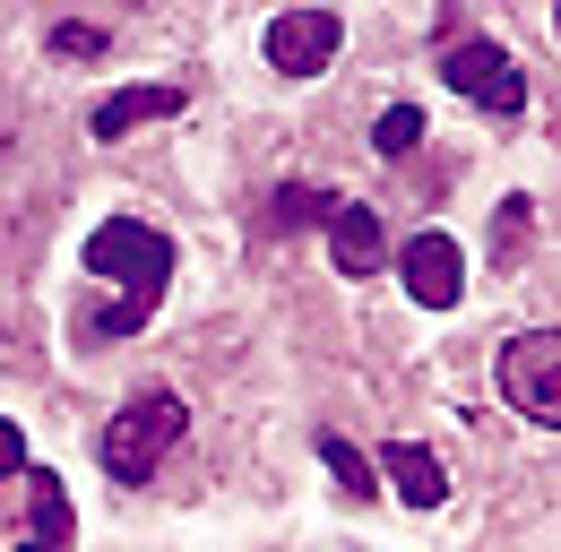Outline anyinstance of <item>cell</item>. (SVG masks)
Listing matches in <instances>:
<instances>
[{
	"label": "cell",
	"instance_id": "1",
	"mask_svg": "<svg viewBox=\"0 0 561 552\" xmlns=\"http://www.w3.org/2000/svg\"><path fill=\"white\" fill-rule=\"evenodd\" d=\"M78 268L95 276V285H113V302H147V311H156L164 285H173V233L147 225V216H104V225L87 233Z\"/></svg>",
	"mask_w": 561,
	"mask_h": 552
},
{
	"label": "cell",
	"instance_id": "2",
	"mask_svg": "<svg viewBox=\"0 0 561 552\" xmlns=\"http://www.w3.org/2000/svg\"><path fill=\"white\" fill-rule=\"evenodd\" d=\"M191 440V398L182 389H139L130 406L104 423V440H95V467L113 483H147L173 449Z\"/></svg>",
	"mask_w": 561,
	"mask_h": 552
},
{
	"label": "cell",
	"instance_id": "3",
	"mask_svg": "<svg viewBox=\"0 0 561 552\" xmlns=\"http://www.w3.org/2000/svg\"><path fill=\"white\" fill-rule=\"evenodd\" d=\"M440 87L467 95V104L492 113V122H518V113H527V69L510 61L492 35H458V44L440 53Z\"/></svg>",
	"mask_w": 561,
	"mask_h": 552
},
{
	"label": "cell",
	"instance_id": "4",
	"mask_svg": "<svg viewBox=\"0 0 561 552\" xmlns=\"http://www.w3.org/2000/svg\"><path fill=\"white\" fill-rule=\"evenodd\" d=\"M501 398L527 414L536 432L561 423V337L553 329H527V337L501 345Z\"/></svg>",
	"mask_w": 561,
	"mask_h": 552
},
{
	"label": "cell",
	"instance_id": "5",
	"mask_svg": "<svg viewBox=\"0 0 561 552\" xmlns=\"http://www.w3.org/2000/svg\"><path fill=\"white\" fill-rule=\"evenodd\" d=\"M337 44H346L337 9H277L268 35H260V53H268L277 78H320V69L337 61Z\"/></svg>",
	"mask_w": 561,
	"mask_h": 552
},
{
	"label": "cell",
	"instance_id": "6",
	"mask_svg": "<svg viewBox=\"0 0 561 552\" xmlns=\"http://www.w3.org/2000/svg\"><path fill=\"white\" fill-rule=\"evenodd\" d=\"M398 268H407V294H415L423 311H458V294H467V251H458V233H415Z\"/></svg>",
	"mask_w": 561,
	"mask_h": 552
},
{
	"label": "cell",
	"instance_id": "7",
	"mask_svg": "<svg viewBox=\"0 0 561 552\" xmlns=\"http://www.w3.org/2000/svg\"><path fill=\"white\" fill-rule=\"evenodd\" d=\"M182 104H191L182 87H113V95H95V113H87V138L122 147V138L147 130V122H173Z\"/></svg>",
	"mask_w": 561,
	"mask_h": 552
},
{
	"label": "cell",
	"instance_id": "8",
	"mask_svg": "<svg viewBox=\"0 0 561 552\" xmlns=\"http://www.w3.org/2000/svg\"><path fill=\"white\" fill-rule=\"evenodd\" d=\"M371 475H380V492H398L407 509H440V501H449V467H440L423 440H389Z\"/></svg>",
	"mask_w": 561,
	"mask_h": 552
},
{
	"label": "cell",
	"instance_id": "9",
	"mask_svg": "<svg viewBox=\"0 0 561 552\" xmlns=\"http://www.w3.org/2000/svg\"><path fill=\"white\" fill-rule=\"evenodd\" d=\"M329 251H337V268H346V276H380V268H389V225H380V207L337 199V216H329Z\"/></svg>",
	"mask_w": 561,
	"mask_h": 552
},
{
	"label": "cell",
	"instance_id": "10",
	"mask_svg": "<svg viewBox=\"0 0 561 552\" xmlns=\"http://www.w3.org/2000/svg\"><path fill=\"white\" fill-rule=\"evenodd\" d=\"M26 518H35V544H53V552H70L78 536V518H70V492H61V475L53 467H26Z\"/></svg>",
	"mask_w": 561,
	"mask_h": 552
},
{
	"label": "cell",
	"instance_id": "11",
	"mask_svg": "<svg viewBox=\"0 0 561 552\" xmlns=\"http://www.w3.org/2000/svg\"><path fill=\"white\" fill-rule=\"evenodd\" d=\"M329 216H337V191H311V182H277L268 191V233H302V225L329 233Z\"/></svg>",
	"mask_w": 561,
	"mask_h": 552
},
{
	"label": "cell",
	"instance_id": "12",
	"mask_svg": "<svg viewBox=\"0 0 561 552\" xmlns=\"http://www.w3.org/2000/svg\"><path fill=\"white\" fill-rule=\"evenodd\" d=\"M320 467L337 475V492H346V501H371V492H380V475H371V458H363L354 440H337V432H320Z\"/></svg>",
	"mask_w": 561,
	"mask_h": 552
},
{
	"label": "cell",
	"instance_id": "13",
	"mask_svg": "<svg viewBox=\"0 0 561 552\" xmlns=\"http://www.w3.org/2000/svg\"><path fill=\"white\" fill-rule=\"evenodd\" d=\"M371 147H380L389 164H398V156H415V147H423V113H415V104H389V113L371 122Z\"/></svg>",
	"mask_w": 561,
	"mask_h": 552
},
{
	"label": "cell",
	"instance_id": "14",
	"mask_svg": "<svg viewBox=\"0 0 561 552\" xmlns=\"http://www.w3.org/2000/svg\"><path fill=\"white\" fill-rule=\"evenodd\" d=\"M53 53H70V61H95V53H104V26H87V18L53 26Z\"/></svg>",
	"mask_w": 561,
	"mask_h": 552
},
{
	"label": "cell",
	"instance_id": "15",
	"mask_svg": "<svg viewBox=\"0 0 561 552\" xmlns=\"http://www.w3.org/2000/svg\"><path fill=\"white\" fill-rule=\"evenodd\" d=\"M18 475H26V432L0 414V483H18Z\"/></svg>",
	"mask_w": 561,
	"mask_h": 552
},
{
	"label": "cell",
	"instance_id": "16",
	"mask_svg": "<svg viewBox=\"0 0 561 552\" xmlns=\"http://www.w3.org/2000/svg\"><path fill=\"white\" fill-rule=\"evenodd\" d=\"M18 552H53V544H35V536H26V544H18Z\"/></svg>",
	"mask_w": 561,
	"mask_h": 552
}]
</instances>
